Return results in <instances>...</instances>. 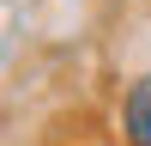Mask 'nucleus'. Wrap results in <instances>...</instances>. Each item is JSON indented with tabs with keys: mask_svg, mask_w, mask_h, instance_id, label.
<instances>
[{
	"mask_svg": "<svg viewBox=\"0 0 151 146\" xmlns=\"http://www.w3.org/2000/svg\"><path fill=\"white\" fill-rule=\"evenodd\" d=\"M121 134H127V146H151V73L127 91V104H121Z\"/></svg>",
	"mask_w": 151,
	"mask_h": 146,
	"instance_id": "obj_1",
	"label": "nucleus"
}]
</instances>
